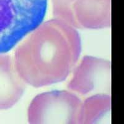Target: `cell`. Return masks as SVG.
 Returning a JSON list of instances; mask_svg holds the SVG:
<instances>
[{"mask_svg": "<svg viewBox=\"0 0 124 124\" xmlns=\"http://www.w3.org/2000/svg\"><path fill=\"white\" fill-rule=\"evenodd\" d=\"M16 48L14 62L27 85L44 87L65 80L76 66L81 42L76 28L54 18L42 23Z\"/></svg>", "mask_w": 124, "mask_h": 124, "instance_id": "6da1fadb", "label": "cell"}, {"mask_svg": "<svg viewBox=\"0 0 124 124\" xmlns=\"http://www.w3.org/2000/svg\"><path fill=\"white\" fill-rule=\"evenodd\" d=\"M46 8L47 0H0V54L42 23Z\"/></svg>", "mask_w": 124, "mask_h": 124, "instance_id": "7a4b0ae2", "label": "cell"}, {"mask_svg": "<svg viewBox=\"0 0 124 124\" xmlns=\"http://www.w3.org/2000/svg\"><path fill=\"white\" fill-rule=\"evenodd\" d=\"M83 101L71 91H53L35 96L27 112L32 124H81Z\"/></svg>", "mask_w": 124, "mask_h": 124, "instance_id": "3957f363", "label": "cell"}, {"mask_svg": "<svg viewBox=\"0 0 124 124\" xmlns=\"http://www.w3.org/2000/svg\"><path fill=\"white\" fill-rule=\"evenodd\" d=\"M111 63L108 60L86 56L74 68L68 83L70 91L83 96L110 94Z\"/></svg>", "mask_w": 124, "mask_h": 124, "instance_id": "277c9868", "label": "cell"}, {"mask_svg": "<svg viewBox=\"0 0 124 124\" xmlns=\"http://www.w3.org/2000/svg\"><path fill=\"white\" fill-rule=\"evenodd\" d=\"M73 14L76 29L107 28L111 25V0H77Z\"/></svg>", "mask_w": 124, "mask_h": 124, "instance_id": "5b68a950", "label": "cell"}, {"mask_svg": "<svg viewBox=\"0 0 124 124\" xmlns=\"http://www.w3.org/2000/svg\"><path fill=\"white\" fill-rule=\"evenodd\" d=\"M26 85L16 68L14 59L0 55V109L14 106L23 96Z\"/></svg>", "mask_w": 124, "mask_h": 124, "instance_id": "8992f818", "label": "cell"}, {"mask_svg": "<svg viewBox=\"0 0 124 124\" xmlns=\"http://www.w3.org/2000/svg\"><path fill=\"white\" fill-rule=\"evenodd\" d=\"M110 114V94L91 95L83 101L81 124H109Z\"/></svg>", "mask_w": 124, "mask_h": 124, "instance_id": "52a82bcc", "label": "cell"}, {"mask_svg": "<svg viewBox=\"0 0 124 124\" xmlns=\"http://www.w3.org/2000/svg\"><path fill=\"white\" fill-rule=\"evenodd\" d=\"M55 18L59 19L75 27L73 6L77 0H52Z\"/></svg>", "mask_w": 124, "mask_h": 124, "instance_id": "ba28073f", "label": "cell"}]
</instances>
